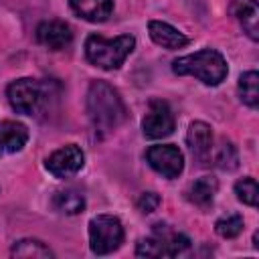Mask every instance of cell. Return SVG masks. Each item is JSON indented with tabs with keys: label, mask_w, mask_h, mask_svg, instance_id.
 Returning a JSON list of instances; mask_svg holds the SVG:
<instances>
[{
	"label": "cell",
	"mask_w": 259,
	"mask_h": 259,
	"mask_svg": "<svg viewBox=\"0 0 259 259\" xmlns=\"http://www.w3.org/2000/svg\"><path fill=\"white\" fill-rule=\"evenodd\" d=\"M219 190V182L212 176H202L196 178L194 182H190L188 190H186V198L196 204L198 208H208L214 200V194Z\"/></svg>",
	"instance_id": "16"
},
{
	"label": "cell",
	"mask_w": 259,
	"mask_h": 259,
	"mask_svg": "<svg viewBox=\"0 0 259 259\" xmlns=\"http://www.w3.org/2000/svg\"><path fill=\"white\" fill-rule=\"evenodd\" d=\"M26 142H28L26 125L12 119L0 121V156L20 152L26 146Z\"/></svg>",
	"instance_id": "12"
},
{
	"label": "cell",
	"mask_w": 259,
	"mask_h": 259,
	"mask_svg": "<svg viewBox=\"0 0 259 259\" xmlns=\"http://www.w3.org/2000/svg\"><path fill=\"white\" fill-rule=\"evenodd\" d=\"M123 243L121 221L113 214H97L89 221V245L95 255H107Z\"/></svg>",
	"instance_id": "5"
},
{
	"label": "cell",
	"mask_w": 259,
	"mask_h": 259,
	"mask_svg": "<svg viewBox=\"0 0 259 259\" xmlns=\"http://www.w3.org/2000/svg\"><path fill=\"white\" fill-rule=\"evenodd\" d=\"M172 71L176 75H192L198 81H202L204 85L214 87L227 77L229 67H227L225 57L219 51L202 49V51H196L192 55H184V57L174 59Z\"/></svg>",
	"instance_id": "2"
},
{
	"label": "cell",
	"mask_w": 259,
	"mask_h": 259,
	"mask_svg": "<svg viewBox=\"0 0 259 259\" xmlns=\"http://www.w3.org/2000/svg\"><path fill=\"white\" fill-rule=\"evenodd\" d=\"M136 47V38L132 34H121L117 38H103L101 34H89L85 40V57L91 65L113 71L123 65V61L132 55Z\"/></svg>",
	"instance_id": "3"
},
{
	"label": "cell",
	"mask_w": 259,
	"mask_h": 259,
	"mask_svg": "<svg viewBox=\"0 0 259 259\" xmlns=\"http://www.w3.org/2000/svg\"><path fill=\"white\" fill-rule=\"evenodd\" d=\"M6 95H8V101L14 111H18L22 115H34V113H38V109L45 103L47 89L40 81L22 77L8 85Z\"/></svg>",
	"instance_id": "6"
},
{
	"label": "cell",
	"mask_w": 259,
	"mask_h": 259,
	"mask_svg": "<svg viewBox=\"0 0 259 259\" xmlns=\"http://www.w3.org/2000/svg\"><path fill=\"white\" fill-rule=\"evenodd\" d=\"M10 255L12 257H24V259H30V257L32 259H49V257H53V251L36 239H20L12 245Z\"/></svg>",
	"instance_id": "18"
},
{
	"label": "cell",
	"mask_w": 259,
	"mask_h": 259,
	"mask_svg": "<svg viewBox=\"0 0 259 259\" xmlns=\"http://www.w3.org/2000/svg\"><path fill=\"white\" fill-rule=\"evenodd\" d=\"M160 196L156 194V192H144V194H140V198H138V208L144 212V214H148V212H154L158 206H160Z\"/></svg>",
	"instance_id": "23"
},
{
	"label": "cell",
	"mask_w": 259,
	"mask_h": 259,
	"mask_svg": "<svg viewBox=\"0 0 259 259\" xmlns=\"http://www.w3.org/2000/svg\"><path fill=\"white\" fill-rule=\"evenodd\" d=\"M53 206L63 214H79L85 210V196L75 188H63L55 192Z\"/></svg>",
	"instance_id": "17"
},
{
	"label": "cell",
	"mask_w": 259,
	"mask_h": 259,
	"mask_svg": "<svg viewBox=\"0 0 259 259\" xmlns=\"http://www.w3.org/2000/svg\"><path fill=\"white\" fill-rule=\"evenodd\" d=\"M237 89H239V97L245 105L257 107V103H259V75H257V71L243 73Z\"/></svg>",
	"instance_id": "19"
},
{
	"label": "cell",
	"mask_w": 259,
	"mask_h": 259,
	"mask_svg": "<svg viewBox=\"0 0 259 259\" xmlns=\"http://www.w3.org/2000/svg\"><path fill=\"white\" fill-rule=\"evenodd\" d=\"M190 239L182 233H174L166 229V225H156L154 235L140 239L136 253L140 257H176L188 251Z\"/></svg>",
	"instance_id": "4"
},
{
	"label": "cell",
	"mask_w": 259,
	"mask_h": 259,
	"mask_svg": "<svg viewBox=\"0 0 259 259\" xmlns=\"http://www.w3.org/2000/svg\"><path fill=\"white\" fill-rule=\"evenodd\" d=\"M36 40L51 51H63L73 42V30L65 20H47L38 24Z\"/></svg>",
	"instance_id": "10"
},
{
	"label": "cell",
	"mask_w": 259,
	"mask_h": 259,
	"mask_svg": "<svg viewBox=\"0 0 259 259\" xmlns=\"http://www.w3.org/2000/svg\"><path fill=\"white\" fill-rule=\"evenodd\" d=\"M174 113L170 105L162 99H152L148 103V113L142 119V132L150 140H160L166 138L174 132Z\"/></svg>",
	"instance_id": "7"
},
{
	"label": "cell",
	"mask_w": 259,
	"mask_h": 259,
	"mask_svg": "<svg viewBox=\"0 0 259 259\" xmlns=\"http://www.w3.org/2000/svg\"><path fill=\"white\" fill-rule=\"evenodd\" d=\"M214 231L223 237V239H233L243 231V217L241 214H227L221 217L214 223Z\"/></svg>",
	"instance_id": "21"
},
{
	"label": "cell",
	"mask_w": 259,
	"mask_h": 259,
	"mask_svg": "<svg viewBox=\"0 0 259 259\" xmlns=\"http://www.w3.org/2000/svg\"><path fill=\"white\" fill-rule=\"evenodd\" d=\"M186 144L192 152V156L206 164L208 158H210V152H212V132H210V125L204 123V121H192L188 132H186Z\"/></svg>",
	"instance_id": "11"
},
{
	"label": "cell",
	"mask_w": 259,
	"mask_h": 259,
	"mask_svg": "<svg viewBox=\"0 0 259 259\" xmlns=\"http://www.w3.org/2000/svg\"><path fill=\"white\" fill-rule=\"evenodd\" d=\"M83 164H85V154L75 144H67V146L55 150L45 162L47 170L55 178H71L83 168Z\"/></svg>",
	"instance_id": "9"
},
{
	"label": "cell",
	"mask_w": 259,
	"mask_h": 259,
	"mask_svg": "<svg viewBox=\"0 0 259 259\" xmlns=\"http://www.w3.org/2000/svg\"><path fill=\"white\" fill-rule=\"evenodd\" d=\"M235 194L241 202L249 204V206H257V200H259V186H257V180L251 178V176H245L241 180L235 182Z\"/></svg>",
	"instance_id": "20"
},
{
	"label": "cell",
	"mask_w": 259,
	"mask_h": 259,
	"mask_svg": "<svg viewBox=\"0 0 259 259\" xmlns=\"http://www.w3.org/2000/svg\"><path fill=\"white\" fill-rule=\"evenodd\" d=\"M214 162L221 170H235L239 166V154L235 150V146L231 142H223L217 150V156H214Z\"/></svg>",
	"instance_id": "22"
},
{
	"label": "cell",
	"mask_w": 259,
	"mask_h": 259,
	"mask_svg": "<svg viewBox=\"0 0 259 259\" xmlns=\"http://www.w3.org/2000/svg\"><path fill=\"white\" fill-rule=\"evenodd\" d=\"M231 12L249 34L251 40H259V6L257 0H233Z\"/></svg>",
	"instance_id": "13"
},
{
	"label": "cell",
	"mask_w": 259,
	"mask_h": 259,
	"mask_svg": "<svg viewBox=\"0 0 259 259\" xmlns=\"http://www.w3.org/2000/svg\"><path fill=\"white\" fill-rule=\"evenodd\" d=\"M71 10L89 22H103L113 10V0H69Z\"/></svg>",
	"instance_id": "15"
},
{
	"label": "cell",
	"mask_w": 259,
	"mask_h": 259,
	"mask_svg": "<svg viewBox=\"0 0 259 259\" xmlns=\"http://www.w3.org/2000/svg\"><path fill=\"white\" fill-rule=\"evenodd\" d=\"M146 160L164 178H178L184 170V156L182 152L172 144H158L150 146L146 152Z\"/></svg>",
	"instance_id": "8"
},
{
	"label": "cell",
	"mask_w": 259,
	"mask_h": 259,
	"mask_svg": "<svg viewBox=\"0 0 259 259\" xmlns=\"http://www.w3.org/2000/svg\"><path fill=\"white\" fill-rule=\"evenodd\" d=\"M87 115L93 127L101 134L121 125L125 119V105L117 89L107 81H93L87 91Z\"/></svg>",
	"instance_id": "1"
},
{
	"label": "cell",
	"mask_w": 259,
	"mask_h": 259,
	"mask_svg": "<svg viewBox=\"0 0 259 259\" xmlns=\"http://www.w3.org/2000/svg\"><path fill=\"white\" fill-rule=\"evenodd\" d=\"M148 32H150V38L164 49H182L188 45L186 34H182L178 28H174L172 24L162 22V20H150Z\"/></svg>",
	"instance_id": "14"
}]
</instances>
